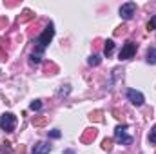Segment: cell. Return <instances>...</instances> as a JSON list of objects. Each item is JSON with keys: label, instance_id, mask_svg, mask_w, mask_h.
Returning a JSON list of instances; mask_svg holds the SVG:
<instances>
[{"label": "cell", "instance_id": "6da1fadb", "mask_svg": "<svg viewBox=\"0 0 156 154\" xmlns=\"http://www.w3.org/2000/svg\"><path fill=\"white\" fill-rule=\"evenodd\" d=\"M53 37H55V26L49 22L47 26H45V29L42 31V35H40L38 38H37V51H33L35 54H38V56H42V53H44V49L47 47V44L53 40Z\"/></svg>", "mask_w": 156, "mask_h": 154}, {"label": "cell", "instance_id": "7a4b0ae2", "mask_svg": "<svg viewBox=\"0 0 156 154\" xmlns=\"http://www.w3.org/2000/svg\"><path fill=\"white\" fill-rule=\"evenodd\" d=\"M16 127V116L13 113H4L0 116V129L5 132H13Z\"/></svg>", "mask_w": 156, "mask_h": 154}, {"label": "cell", "instance_id": "3957f363", "mask_svg": "<svg viewBox=\"0 0 156 154\" xmlns=\"http://www.w3.org/2000/svg\"><path fill=\"white\" fill-rule=\"evenodd\" d=\"M115 140L122 145H131L133 143V136L127 134V125H118L115 129Z\"/></svg>", "mask_w": 156, "mask_h": 154}, {"label": "cell", "instance_id": "277c9868", "mask_svg": "<svg viewBox=\"0 0 156 154\" xmlns=\"http://www.w3.org/2000/svg\"><path fill=\"white\" fill-rule=\"evenodd\" d=\"M136 49H138V44H134V42H125L123 45H122V51H120V54H118V58L120 60H129V58H133L134 56V53H136Z\"/></svg>", "mask_w": 156, "mask_h": 154}, {"label": "cell", "instance_id": "5b68a950", "mask_svg": "<svg viewBox=\"0 0 156 154\" xmlns=\"http://www.w3.org/2000/svg\"><path fill=\"white\" fill-rule=\"evenodd\" d=\"M125 96H127V100H129L134 107H142V105H144V102H145L144 94H142L140 91H136V89H127Z\"/></svg>", "mask_w": 156, "mask_h": 154}, {"label": "cell", "instance_id": "8992f818", "mask_svg": "<svg viewBox=\"0 0 156 154\" xmlns=\"http://www.w3.org/2000/svg\"><path fill=\"white\" fill-rule=\"evenodd\" d=\"M134 13H136V4H134V2L122 4V7H120V16H122L123 20H131V18L134 16Z\"/></svg>", "mask_w": 156, "mask_h": 154}, {"label": "cell", "instance_id": "52a82bcc", "mask_svg": "<svg viewBox=\"0 0 156 154\" xmlns=\"http://www.w3.org/2000/svg\"><path fill=\"white\" fill-rule=\"evenodd\" d=\"M49 152H51V143L49 142H38L33 147V152L31 154H49Z\"/></svg>", "mask_w": 156, "mask_h": 154}, {"label": "cell", "instance_id": "ba28073f", "mask_svg": "<svg viewBox=\"0 0 156 154\" xmlns=\"http://www.w3.org/2000/svg\"><path fill=\"white\" fill-rule=\"evenodd\" d=\"M96 134H98V131L93 127V129H85V132L82 134V142L83 143H89V142H93L94 138H96Z\"/></svg>", "mask_w": 156, "mask_h": 154}, {"label": "cell", "instance_id": "9c48e42d", "mask_svg": "<svg viewBox=\"0 0 156 154\" xmlns=\"http://www.w3.org/2000/svg\"><path fill=\"white\" fill-rule=\"evenodd\" d=\"M113 51H115V42H113V40H107L105 45H104V54H105V56H111Z\"/></svg>", "mask_w": 156, "mask_h": 154}, {"label": "cell", "instance_id": "30bf717a", "mask_svg": "<svg viewBox=\"0 0 156 154\" xmlns=\"http://www.w3.org/2000/svg\"><path fill=\"white\" fill-rule=\"evenodd\" d=\"M147 64H156V47H149L147 51Z\"/></svg>", "mask_w": 156, "mask_h": 154}, {"label": "cell", "instance_id": "8fae6325", "mask_svg": "<svg viewBox=\"0 0 156 154\" xmlns=\"http://www.w3.org/2000/svg\"><path fill=\"white\" fill-rule=\"evenodd\" d=\"M33 18V13L29 11V9H26L24 13H22V16H18V22H27V20H31Z\"/></svg>", "mask_w": 156, "mask_h": 154}, {"label": "cell", "instance_id": "7c38bea8", "mask_svg": "<svg viewBox=\"0 0 156 154\" xmlns=\"http://www.w3.org/2000/svg\"><path fill=\"white\" fill-rule=\"evenodd\" d=\"M0 152L11 154V143H9V142H4V143H2V147H0Z\"/></svg>", "mask_w": 156, "mask_h": 154}, {"label": "cell", "instance_id": "4fadbf2b", "mask_svg": "<svg viewBox=\"0 0 156 154\" xmlns=\"http://www.w3.org/2000/svg\"><path fill=\"white\" fill-rule=\"evenodd\" d=\"M87 64H89V65H100V56H96V54H93V56H89V60H87Z\"/></svg>", "mask_w": 156, "mask_h": 154}, {"label": "cell", "instance_id": "5bb4252c", "mask_svg": "<svg viewBox=\"0 0 156 154\" xmlns=\"http://www.w3.org/2000/svg\"><path fill=\"white\" fill-rule=\"evenodd\" d=\"M147 31H156V15L147 22Z\"/></svg>", "mask_w": 156, "mask_h": 154}, {"label": "cell", "instance_id": "9a60e30c", "mask_svg": "<svg viewBox=\"0 0 156 154\" xmlns=\"http://www.w3.org/2000/svg\"><path fill=\"white\" fill-rule=\"evenodd\" d=\"M102 147H104L105 151H111V149H113V140H111V138H105L104 143H102Z\"/></svg>", "mask_w": 156, "mask_h": 154}, {"label": "cell", "instance_id": "2e32d148", "mask_svg": "<svg viewBox=\"0 0 156 154\" xmlns=\"http://www.w3.org/2000/svg\"><path fill=\"white\" fill-rule=\"evenodd\" d=\"M29 107H31V111H40V109H42V102H40V100H33Z\"/></svg>", "mask_w": 156, "mask_h": 154}, {"label": "cell", "instance_id": "e0dca14e", "mask_svg": "<svg viewBox=\"0 0 156 154\" xmlns=\"http://www.w3.org/2000/svg\"><path fill=\"white\" fill-rule=\"evenodd\" d=\"M149 142H151L153 145H156V125L151 129V132H149Z\"/></svg>", "mask_w": 156, "mask_h": 154}, {"label": "cell", "instance_id": "ac0fdd59", "mask_svg": "<svg viewBox=\"0 0 156 154\" xmlns=\"http://www.w3.org/2000/svg\"><path fill=\"white\" fill-rule=\"evenodd\" d=\"M40 60H42V56H38V54H35V53L29 54V62L31 64H40Z\"/></svg>", "mask_w": 156, "mask_h": 154}, {"label": "cell", "instance_id": "d6986e66", "mask_svg": "<svg viewBox=\"0 0 156 154\" xmlns=\"http://www.w3.org/2000/svg\"><path fill=\"white\" fill-rule=\"evenodd\" d=\"M69 91H71V89H69V85H62V89H60V93H58V94H60V96H66V94H69Z\"/></svg>", "mask_w": 156, "mask_h": 154}, {"label": "cell", "instance_id": "ffe728a7", "mask_svg": "<svg viewBox=\"0 0 156 154\" xmlns=\"http://www.w3.org/2000/svg\"><path fill=\"white\" fill-rule=\"evenodd\" d=\"M45 123V118H38V120H33V125L35 127H42Z\"/></svg>", "mask_w": 156, "mask_h": 154}, {"label": "cell", "instance_id": "44dd1931", "mask_svg": "<svg viewBox=\"0 0 156 154\" xmlns=\"http://www.w3.org/2000/svg\"><path fill=\"white\" fill-rule=\"evenodd\" d=\"M89 118H91V120H94V121H100V120H102V113H100V111H96L94 114H91Z\"/></svg>", "mask_w": 156, "mask_h": 154}, {"label": "cell", "instance_id": "7402d4cb", "mask_svg": "<svg viewBox=\"0 0 156 154\" xmlns=\"http://www.w3.org/2000/svg\"><path fill=\"white\" fill-rule=\"evenodd\" d=\"M49 138H55V140H56V138H60V131H56V129H55V131H51V132H49Z\"/></svg>", "mask_w": 156, "mask_h": 154}, {"label": "cell", "instance_id": "603a6c76", "mask_svg": "<svg viewBox=\"0 0 156 154\" xmlns=\"http://www.w3.org/2000/svg\"><path fill=\"white\" fill-rule=\"evenodd\" d=\"M0 24H4V26H7V18H0Z\"/></svg>", "mask_w": 156, "mask_h": 154}]
</instances>
